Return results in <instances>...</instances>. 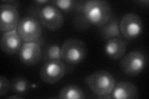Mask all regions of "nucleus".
<instances>
[{"label":"nucleus","mask_w":149,"mask_h":99,"mask_svg":"<svg viewBox=\"0 0 149 99\" xmlns=\"http://www.w3.org/2000/svg\"><path fill=\"white\" fill-rule=\"evenodd\" d=\"M83 15L90 25L99 27L111 17L112 9L110 4L104 0L85 1Z\"/></svg>","instance_id":"obj_1"},{"label":"nucleus","mask_w":149,"mask_h":99,"mask_svg":"<svg viewBox=\"0 0 149 99\" xmlns=\"http://www.w3.org/2000/svg\"><path fill=\"white\" fill-rule=\"evenodd\" d=\"M85 81L97 96L110 95L116 85L113 75L104 70L97 71L85 78Z\"/></svg>","instance_id":"obj_2"},{"label":"nucleus","mask_w":149,"mask_h":99,"mask_svg":"<svg viewBox=\"0 0 149 99\" xmlns=\"http://www.w3.org/2000/svg\"><path fill=\"white\" fill-rule=\"evenodd\" d=\"M87 49L85 44L78 39H69L61 46L62 60L68 64H78L85 59Z\"/></svg>","instance_id":"obj_3"},{"label":"nucleus","mask_w":149,"mask_h":99,"mask_svg":"<svg viewBox=\"0 0 149 99\" xmlns=\"http://www.w3.org/2000/svg\"><path fill=\"white\" fill-rule=\"evenodd\" d=\"M147 63V56L143 52L132 51L124 55L121 58L120 67L127 76H136L145 69Z\"/></svg>","instance_id":"obj_4"},{"label":"nucleus","mask_w":149,"mask_h":99,"mask_svg":"<svg viewBox=\"0 0 149 99\" xmlns=\"http://www.w3.org/2000/svg\"><path fill=\"white\" fill-rule=\"evenodd\" d=\"M17 31L21 39L25 42L41 43V23L36 17L28 16L22 18L19 23Z\"/></svg>","instance_id":"obj_5"},{"label":"nucleus","mask_w":149,"mask_h":99,"mask_svg":"<svg viewBox=\"0 0 149 99\" xmlns=\"http://www.w3.org/2000/svg\"><path fill=\"white\" fill-rule=\"evenodd\" d=\"M120 30L125 39L131 40L138 37L143 30V23L141 17L135 13L125 14L119 22Z\"/></svg>","instance_id":"obj_6"},{"label":"nucleus","mask_w":149,"mask_h":99,"mask_svg":"<svg viewBox=\"0 0 149 99\" xmlns=\"http://www.w3.org/2000/svg\"><path fill=\"white\" fill-rule=\"evenodd\" d=\"M39 19L42 24L51 31L60 29L64 21L62 11L52 4H47L40 8Z\"/></svg>","instance_id":"obj_7"},{"label":"nucleus","mask_w":149,"mask_h":99,"mask_svg":"<svg viewBox=\"0 0 149 99\" xmlns=\"http://www.w3.org/2000/svg\"><path fill=\"white\" fill-rule=\"evenodd\" d=\"M66 70V66L62 60L49 61L42 66L40 71V77L43 82L54 84L63 78Z\"/></svg>","instance_id":"obj_8"},{"label":"nucleus","mask_w":149,"mask_h":99,"mask_svg":"<svg viewBox=\"0 0 149 99\" xmlns=\"http://www.w3.org/2000/svg\"><path fill=\"white\" fill-rule=\"evenodd\" d=\"M17 8L11 4H1L0 6V31L4 32L17 30L19 23Z\"/></svg>","instance_id":"obj_9"},{"label":"nucleus","mask_w":149,"mask_h":99,"mask_svg":"<svg viewBox=\"0 0 149 99\" xmlns=\"http://www.w3.org/2000/svg\"><path fill=\"white\" fill-rule=\"evenodd\" d=\"M42 44L37 42H25L19 51V58L27 66H34L40 61L42 56Z\"/></svg>","instance_id":"obj_10"},{"label":"nucleus","mask_w":149,"mask_h":99,"mask_svg":"<svg viewBox=\"0 0 149 99\" xmlns=\"http://www.w3.org/2000/svg\"><path fill=\"white\" fill-rule=\"evenodd\" d=\"M22 40L17 30L4 32L1 35L0 46L4 53L15 55L19 51L22 46Z\"/></svg>","instance_id":"obj_11"},{"label":"nucleus","mask_w":149,"mask_h":99,"mask_svg":"<svg viewBox=\"0 0 149 99\" xmlns=\"http://www.w3.org/2000/svg\"><path fill=\"white\" fill-rule=\"evenodd\" d=\"M111 95L116 99H136L139 97L137 87L131 82H120L116 84Z\"/></svg>","instance_id":"obj_12"},{"label":"nucleus","mask_w":149,"mask_h":99,"mask_svg":"<svg viewBox=\"0 0 149 99\" xmlns=\"http://www.w3.org/2000/svg\"><path fill=\"white\" fill-rule=\"evenodd\" d=\"M127 44L123 39L114 38L107 40L104 46L106 55L111 60L121 59L125 55Z\"/></svg>","instance_id":"obj_13"},{"label":"nucleus","mask_w":149,"mask_h":99,"mask_svg":"<svg viewBox=\"0 0 149 99\" xmlns=\"http://www.w3.org/2000/svg\"><path fill=\"white\" fill-rule=\"evenodd\" d=\"M120 20L118 17L111 16L109 21L99 27V31L101 37L104 40L114 38L123 39L119 27Z\"/></svg>","instance_id":"obj_14"},{"label":"nucleus","mask_w":149,"mask_h":99,"mask_svg":"<svg viewBox=\"0 0 149 99\" xmlns=\"http://www.w3.org/2000/svg\"><path fill=\"white\" fill-rule=\"evenodd\" d=\"M58 98L60 99H83L85 98V94L79 87L74 85H69L60 89Z\"/></svg>","instance_id":"obj_15"},{"label":"nucleus","mask_w":149,"mask_h":99,"mask_svg":"<svg viewBox=\"0 0 149 99\" xmlns=\"http://www.w3.org/2000/svg\"><path fill=\"white\" fill-rule=\"evenodd\" d=\"M29 82L23 77L14 78L11 82V91L15 95L24 96L29 91Z\"/></svg>","instance_id":"obj_16"},{"label":"nucleus","mask_w":149,"mask_h":99,"mask_svg":"<svg viewBox=\"0 0 149 99\" xmlns=\"http://www.w3.org/2000/svg\"><path fill=\"white\" fill-rule=\"evenodd\" d=\"M42 55L45 62L52 60H61V47L57 44L50 45L46 47Z\"/></svg>","instance_id":"obj_17"},{"label":"nucleus","mask_w":149,"mask_h":99,"mask_svg":"<svg viewBox=\"0 0 149 99\" xmlns=\"http://www.w3.org/2000/svg\"><path fill=\"white\" fill-rule=\"evenodd\" d=\"M50 3L58 8L60 11L68 12L75 11L78 1L72 0H54L50 1Z\"/></svg>","instance_id":"obj_18"},{"label":"nucleus","mask_w":149,"mask_h":99,"mask_svg":"<svg viewBox=\"0 0 149 99\" xmlns=\"http://www.w3.org/2000/svg\"><path fill=\"white\" fill-rule=\"evenodd\" d=\"M11 89V83L3 76H0V96L3 97Z\"/></svg>","instance_id":"obj_19"},{"label":"nucleus","mask_w":149,"mask_h":99,"mask_svg":"<svg viewBox=\"0 0 149 99\" xmlns=\"http://www.w3.org/2000/svg\"><path fill=\"white\" fill-rule=\"evenodd\" d=\"M3 2L4 3H6L8 4H11V5L13 6H15L16 8H18L19 6V3L18 1H15V0H11V1H3Z\"/></svg>","instance_id":"obj_20"},{"label":"nucleus","mask_w":149,"mask_h":99,"mask_svg":"<svg viewBox=\"0 0 149 99\" xmlns=\"http://www.w3.org/2000/svg\"><path fill=\"white\" fill-rule=\"evenodd\" d=\"M50 1H48V0H38V1H35L34 3L37 6H42L44 4L50 3Z\"/></svg>","instance_id":"obj_21"},{"label":"nucleus","mask_w":149,"mask_h":99,"mask_svg":"<svg viewBox=\"0 0 149 99\" xmlns=\"http://www.w3.org/2000/svg\"><path fill=\"white\" fill-rule=\"evenodd\" d=\"M21 97L19 96H17V95H15V96H10L8 98H21Z\"/></svg>","instance_id":"obj_22"}]
</instances>
